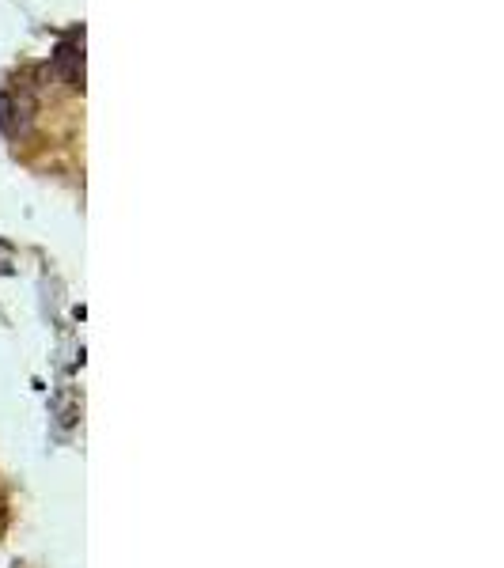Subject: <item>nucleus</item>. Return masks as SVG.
<instances>
[{"label": "nucleus", "instance_id": "obj_1", "mask_svg": "<svg viewBox=\"0 0 504 568\" xmlns=\"http://www.w3.org/2000/svg\"><path fill=\"white\" fill-rule=\"evenodd\" d=\"M54 72L72 88H84V46L61 42L54 54Z\"/></svg>", "mask_w": 504, "mask_h": 568}, {"label": "nucleus", "instance_id": "obj_2", "mask_svg": "<svg viewBox=\"0 0 504 568\" xmlns=\"http://www.w3.org/2000/svg\"><path fill=\"white\" fill-rule=\"evenodd\" d=\"M0 129L12 133V95L0 91Z\"/></svg>", "mask_w": 504, "mask_h": 568}]
</instances>
